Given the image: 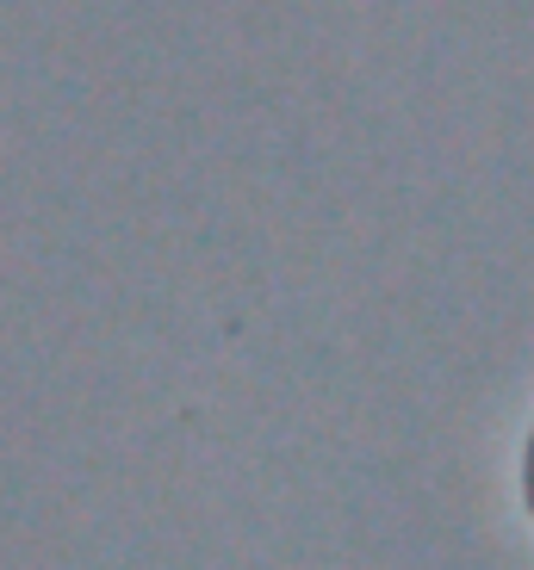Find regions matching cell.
I'll use <instances>...</instances> for the list:
<instances>
[{"label":"cell","mask_w":534,"mask_h":570,"mask_svg":"<svg viewBox=\"0 0 534 570\" xmlns=\"http://www.w3.org/2000/svg\"><path fill=\"white\" fill-rule=\"evenodd\" d=\"M528 502H534V446H528Z\"/></svg>","instance_id":"6da1fadb"}]
</instances>
